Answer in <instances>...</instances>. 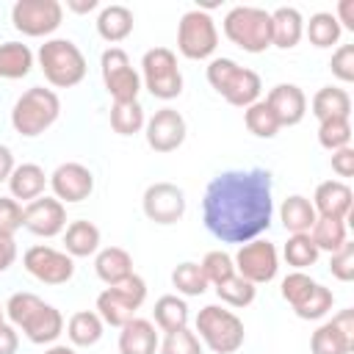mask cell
<instances>
[{"label": "cell", "instance_id": "cell-1", "mask_svg": "<svg viewBox=\"0 0 354 354\" xmlns=\"http://www.w3.org/2000/svg\"><path fill=\"white\" fill-rule=\"evenodd\" d=\"M271 171L230 169L216 174L202 199V221L221 243H249L271 227Z\"/></svg>", "mask_w": 354, "mask_h": 354}, {"label": "cell", "instance_id": "cell-2", "mask_svg": "<svg viewBox=\"0 0 354 354\" xmlns=\"http://www.w3.org/2000/svg\"><path fill=\"white\" fill-rule=\"evenodd\" d=\"M207 83L235 108H249L260 100V75L254 69L238 66L232 58H213L207 66Z\"/></svg>", "mask_w": 354, "mask_h": 354}, {"label": "cell", "instance_id": "cell-3", "mask_svg": "<svg viewBox=\"0 0 354 354\" xmlns=\"http://www.w3.org/2000/svg\"><path fill=\"white\" fill-rule=\"evenodd\" d=\"M61 113V100L53 88H44V86H33L28 88L11 108V124L19 136L25 138H33V136H41Z\"/></svg>", "mask_w": 354, "mask_h": 354}, {"label": "cell", "instance_id": "cell-4", "mask_svg": "<svg viewBox=\"0 0 354 354\" xmlns=\"http://www.w3.org/2000/svg\"><path fill=\"white\" fill-rule=\"evenodd\" d=\"M39 66L58 88H72L86 77V58L69 39H50L39 47Z\"/></svg>", "mask_w": 354, "mask_h": 354}, {"label": "cell", "instance_id": "cell-5", "mask_svg": "<svg viewBox=\"0 0 354 354\" xmlns=\"http://www.w3.org/2000/svg\"><path fill=\"white\" fill-rule=\"evenodd\" d=\"M196 332L202 343L216 354H235L243 346V321L218 304H207L196 315Z\"/></svg>", "mask_w": 354, "mask_h": 354}, {"label": "cell", "instance_id": "cell-6", "mask_svg": "<svg viewBox=\"0 0 354 354\" xmlns=\"http://www.w3.org/2000/svg\"><path fill=\"white\" fill-rule=\"evenodd\" d=\"M224 36L246 53L271 47V14L254 6H235L224 17Z\"/></svg>", "mask_w": 354, "mask_h": 354}, {"label": "cell", "instance_id": "cell-7", "mask_svg": "<svg viewBox=\"0 0 354 354\" xmlns=\"http://www.w3.org/2000/svg\"><path fill=\"white\" fill-rule=\"evenodd\" d=\"M147 299V282L138 274H130L127 279L108 285L97 296V315L111 326H124L130 318H136V310Z\"/></svg>", "mask_w": 354, "mask_h": 354}, {"label": "cell", "instance_id": "cell-8", "mask_svg": "<svg viewBox=\"0 0 354 354\" xmlns=\"http://www.w3.org/2000/svg\"><path fill=\"white\" fill-rule=\"evenodd\" d=\"M216 47H218V30L213 17L202 8L185 11L177 25V50L191 61H202L213 55Z\"/></svg>", "mask_w": 354, "mask_h": 354}, {"label": "cell", "instance_id": "cell-9", "mask_svg": "<svg viewBox=\"0 0 354 354\" xmlns=\"http://www.w3.org/2000/svg\"><path fill=\"white\" fill-rule=\"evenodd\" d=\"M144 86L158 100H174L183 91V75L177 69V55L169 47H152L141 58Z\"/></svg>", "mask_w": 354, "mask_h": 354}, {"label": "cell", "instance_id": "cell-10", "mask_svg": "<svg viewBox=\"0 0 354 354\" xmlns=\"http://www.w3.org/2000/svg\"><path fill=\"white\" fill-rule=\"evenodd\" d=\"M100 69H102V83L113 97V102H136L141 91V77L130 66V58L122 47H108L100 58Z\"/></svg>", "mask_w": 354, "mask_h": 354}, {"label": "cell", "instance_id": "cell-11", "mask_svg": "<svg viewBox=\"0 0 354 354\" xmlns=\"http://www.w3.org/2000/svg\"><path fill=\"white\" fill-rule=\"evenodd\" d=\"M64 19L58 0H17L11 8V22L25 36H50Z\"/></svg>", "mask_w": 354, "mask_h": 354}, {"label": "cell", "instance_id": "cell-12", "mask_svg": "<svg viewBox=\"0 0 354 354\" xmlns=\"http://www.w3.org/2000/svg\"><path fill=\"white\" fill-rule=\"evenodd\" d=\"M232 263L238 268V277H243L252 285L271 282L277 277V268H279V257H277L274 243L271 241H263V238H254L249 243H241V249H238V254H235Z\"/></svg>", "mask_w": 354, "mask_h": 354}, {"label": "cell", "instance_id": "cell-13", "mask_svg": "<svg viewBox=\"0 0 354 354\" xmlns=\"http://www.w3.org/2000/svg\"><path fill=\"white\" fill-rule=\"evenodd\" d=\"M22 266L30 277H36L44 285H64L75 274V260L53 246H30L22 257Z\"/></svg>", "mask_w": 354, "mask_h": 354}, {"label": "cell", "instance_id": "cell-14", "mask_svg": "<svg viewBox=\"0 0 354 354\" xmlns=\"http://www.w3.org/2000/svg\"><path fill=\"white\" fill-rule=\"evenodd\" d=\"M144 216L155 224H174L185 216V194L174 183H152L141 199Z\"/></svg>", "mask_w": 354, "mask_h": 354}, {"label": "cell", "instance_id": "cell-15", "mask_svg": "<svg viewBox=\"0 0 354 354\" xmlns=\"http://www.w3.org/2000/svg\"><path fill=\"white\" fill-rule=\"evenodd\" d=\"M354 348V313L340 310L332 321L321 324L310 337L313 354H348Z\"/></svg>", "mask_w": 354, "mask_h": 354}, {"label": "cell", "instance_id": "cell-16", "mask_svg": "<svg viewBox=\"0 0 354 354\" xmlns=\"http://www.w3.org/2000/svg\"><path fill=\"white\" fill-rule=\"evenodd\" d=\"M22 227L39 238H53L66 227V207L55 196H39L25 205Z\"/></svg>", "mask_w": 354, "mask_h": 354}, {"label": "cell", "instance_id": "cell-17", "mask_svg": "<svg viewBox=\"0 0 354 354\" xmlns=\"http://www.w3.org/2000/svg\"><path fill=\"white\" fill-rule=\"evenodd\" d=\"M50 188L61 205L64 202H83L94 191V174L83 163H61L50 174Z\"/></svg>", "mask_w": 354, "mask_h": 354}, {"label": "cell", "instance_id": "cell-18", "mask_svg": "<svg viewBox=\"0 0 354 354\" xmlns=\"http://www.w3.org/2000/svg\"><path fill=\"white\" fill-rule=\"evenodd\" d=\"M185 141V119L174 108H160L147 122V144L155 152H174Z\"/></svg>", "mask_w": 354, "mask_h": 354}, {"label": "cell", "instance_id": "cell-19", "mask_svg": "<svg viewBox=\"0 0 354 354\" xmlns=\"http://www.w3.org/2000/svg\"><path fill=\"white\" fill-rule=\"evenodd\" d=\"M266 105L274 111L279 127H293L304 119L307 113V97L296 83H279L268 91Z\"/></svg>", "mask_w": 354, "mask_h": 354}, {"label": "cell", "instance_id": "cell-20", "mask_svg": "<svg viewBox=\"0 0 354 354\" xmlns=\"http://www.w3.org/2000/svg\"><path fill=\"white\" fill-rule=\"evenodd\" d=\"M351 188L340 180H326L315 188V196H313V207H315V216L321 218H340L346 221V216L351 213Z\"/></svg>", "mask_w": 354, "mask_h": 354}, {"label": "cell", "instance_id": "cell-21", "mask_svg": "<svg viewBox=\"0 0 354 354\" xmlns=\"http://www.w3.org/2000/svg\"><path fill=\"white\" fill-rule=\"evenodd\" d=\"M158 332L147 318H130L119 332V354H155Z\"/></svg>", "mask_w": 354, "mask_h": 354}, {"label": "cell", "instance_id": "cell-22", "mask_svg": "<svg viewBox=\"0 0 354 354\" xmlns=\"http://www.w3.org/2000/svg\"><path fill=\"white\" fill-rule=\"evenodd\" d=\"M19 329L25 332V337H28L30 343L44 346V343H53V340L64 332V315H61L53 304H41Z\"/></svg>", "mask_w": 354, "mask_h": 354}, {"label": "cell", "instance_id": "cell-23", "mask_svg": "<svg viewBox=\"0 0 354 354\" xmlns=\"http://www.w3.org/2000/svg\"><path fill=\"white\" fill-rule=\"evenodd\" d=\"M304 33V19L299 14V8L293 6H282L271 14V44L282 47V50H290L299 44Z\"/></svg>", "mask_w": 354, "mask_h": 354}, {"label": "cell", "instance_id": "cell-24", "mask_svg": "<svg viewBox=\"0 0 354 354\" xmlns=\"http://www.w3.org/2000/svg\"><path fill=\"white\" fill-rule=\"evenodd\" d=\"M47 185V174L41 166L36 163H22V166H14L11 177H8V188H11V196L14 199H22V202H33L41 196Z\"/></svg>", "mask_w": 354, "mask_h": 354}, {"label": "cell", "instance_id": "cell-25", "mask_svg": "<svg viewBox=\"0 0 354 354\" xmlns=\"http://www.w3.org/2000/svg\"><path fill=\"white\" fill-rule=\"evenodd\" d=\"M310 108H313V116L318 122H326V119H348V113H351V97H348V91L337 88V86H324V88L315 91Z\"/></svg>", "mask_w": 354, "mask_h": 354}, {"label": "cell", "instance_id": "cell-26", "mask_svg": "<svg viewBox=\"0 0 354 354\" xmlns=\"http://www.w3.org/2000/svg\"><path fill=\"white\" fill-rule=\"evenodd\" d=\"M94 271L105 285H116L133 274V257L122 246H108L94 257Z\"/></svg>", "mask_w": 354, "mask_h": 354}, {"label": "cell", "instance_id": "cell-27", "mask_svg": "<svg viewBox=\"0 0 354 354\" xmlns=\"http://www.w3.org/2000/svg\"><path fill=\"white\" fill-rule=\"evenodd\" d=\"M279 218H282V227L290 235H296V232H310L318 216H315V207L307 196L293 194V196H285V202L279 207Z\"/></svg>", "mask_w": 354, "mask_h": 354}, {"label": "cell", "instance_id": "cell-28", "mask_svg": "<svg viewBox=\"0 0 354 354\" xmlns=\"http://www.w3.org/2000/svg\"><path fill=\"white\" fill-rule=\"evenodd\" d=\"M97 33L111 44L127 39L133 33V11L127 6H105L97 17Z\"/></svg>", "mask_w": 354, "mask_h": 354}, {"label": "cell", "instance_id": "cell-29", "mask_svg": "<svg viewBox=\"0 0 354 354\" xmlns=\"http://www.w3.org/2000/svg\"><path fill=\"white\" fill-rule=\"evenodd\" d=\"M33 53L22 41H3L0 44V77L3 80H19L30 72Z\"/></svg>", "mask_w": 354, "mask_h": 354}, {"label": "cell", "instance_id": "cell-30", "mask_svg": "<svg viewBox=\"0 0 354 354\" xmlns=\"http://www.w3.org/2000/svg\"><path fill=\"white\" fill-rule=\"evenodd\" d=\"M64 249L69 257H88L100 249V230L91 221H72L64 232Z\"/></svg>", "mask_w": 354, "mask_h": 354}, {"label": "cell", "instance_id": "cell-31", "mask_svg": "<svg viewBox=\"0 0 354 354\" xmlns=\"http://www.w3.org/2000/svg\"><path fill=\"white\" fill-rule=\"evenodd\" d=\"M66 335H69V340L75 346H83V348L86 346H94L102 337V318L97 313H91V310H80V313H75L69 318Z\"/></svg>", "mask_w": 354, "mask_h": 354}, {"label": "cell", "instance_id": "cell-32", "mask_svg": "<svg viewBox=\"0 0 354 354\" xmlns=\"http://www.w3.org/2000/svg\"><path fill=\"white\" fill-rule=\"evenodd\" d=\"M307 235H310V241L315 243L318 252L321 249L324 252H337L346 243V221H340V218H321L318 216Z\"/></svg>", "mask_w": 354, "mask_h": 354}, {"label": "cell", "instance_id": "cell-33", "mask_svg": "<svg viewBox=\"0 0 354 354\" xmlns=\"http://www.w3.org/2000/svg\"><path fill=\"white\" fill-rule=\"evenodd\" d=\"M155 324L163 329V332H174V329H183L188 324V304L177 296H160L155 301Z\"/></svg>", "mask_w": 354, "mask_h": 354}, {"label": "cell", "instance_id": "cell-34", "mask_svg": "<svg viewBox=\"0 0 354 354\" xmlns=\"http://www.w3.org/2000/svg\"><path fill=\"white\" fill-rule=\"evenodd\" d=\"M243 122H246V130L257 138H274L279 133V122L274 116V111L266 105V100H257L252 102L246 111H243Z\"/></svg>", "mask_w": 354, "mask_h": 354}, {"label": "cell", "instance_id": "cell-35", "mask_svg": "<svg viewBox=\"0 0 354 354\" xmlns=\"http://www.w3.org/2000/svg\"><path fill=\"white\" fill-rule=\"evenodd\" d=\"M340 30H343V28L337 25L335 14H329V11L313 14L310 22L304 25V33H307V39H310L315 47H332V44H337Z\"/></svg>", "mask_w": 354, "mask_h": 354}, {"label": "cell", "instance_id": "cell-36", "mask_svg": "<svg viewBox=\"0 0 354 354\" xmlns=\"http://www.w3.org/2000/svg\"><path fill=\"white\" fill-rule=\"evenodd\" d=\"M111 127L119 136H133L144 127V108L136 102H113L111 108Z\"/></svg>", "mask_w": 354, "mask_h": 354}, {"label": "cell", "instance_id": "cell-37", "mask_svg": "<svg viewBox=\"0 0 354 354\" xmlns=\"http://www.w3.org/2000/svg\"><path fill=\"white\" fill-rule=\"evenodd\" d=\"M285 260H288V266H293L296 271L315 266L318 249H315V243L310 241L307 232H296V235L288 238V243H285Z\"/></svg>", "mask_w": 354, "mask_h": 354}, {"label": "cell", "instance_id": "cell-38", "mask_svg": "<svg viewBox=\"0 0 354 354\" xmlns=\"http://www.w3.org/2000/svg\"><path fill=\"white\" fill-rule=\"evenodd\" d=\"M216 293H218V299H221L224 304H230V307H249V304L254 301L257 288H254L252 282H246L243 277L232 274L230 279H224V282L216 285Z\"/></svg>", "mask_w": 354, "mask_h": 354}, {"label": "cell", "instance_id": "cell-39", "mask_svg": "<svg viewBox=\"0 0 354 354\" xmlns=\"http://www.w3.org/2000/svg\"><path fill=\"white\" fill-rule=\"evenodd\" d=\"M171 285L183 293V296H202L207 290V279L199 268V263H180L171 271Z\"/></svg>", "mask_w": 354, "mask_h": 354}, {"label": "cell", "instance_id": "cell-40", "mask_svg": "<svg viewBox=\"0 0 354 354\" xmlns=\"http://www.w3.org/2000/svg\"><path fill=\"white\" fill-rule=\"evenodd\" d=\"M332 304H335L332 290L315 282V288L310 290V296H307L301 304H296L293 310H296V315L304 318V321H318V318H324V315L332 310Z\"/></svg>", "mask_w": 354, "mask_h": 354}, {"label": "cell", "instance_id": "cell-41", "mask_svg": "<svg viewBox=\"0 0 354 354\" xmlns=\"http://www.w3.org/2000/svg\"><path fill=\"white\" fill-rule=\"evenodd\" d=\"M318 144L329 152H337L351 144V124L348 119H326L318 124Z\"/></svg>", "mask_w": 354, "mask_h": 354}, {"label": "cell", "instance_id": "cell-42", "mask_svg": "<svg viewBox=\"0 0 354 354\" xmlns=\"http://www.w3.org/2000/svg\"><path fill=\"white\" fill-rule=\"evenodd\" d=\"M199 268H202L207 285H210V282L218 285V282H224V279H230V277L235 274V263H232V257H230L227 252H221V249L207 252L205 260L199 263Z\"/></svg>", "mask_w": 354, "mask_h": 354}, {"label": "cell", "instance_id": "cell-43", "mask_svg": "<svg viewBox=\"0 0 354 354\" xmlns=\"http://www.w3.org/2000/svg\"><path fill=\"white\" fill-rule=\"evenodd\" d=\"M160 354H202V343L188 326H183V329L166 332L160 343Z\"/></svg>", "mask_w": 354, "mask_h": 354}, {"label": "cell", "instance_id": "cell-44", "mask_svg": "<svg viewBox=\"0 0 354 354\" xmlns=\"http://www.w3.org/2000/svg\"><path fill=\"white\" fill-rule=\"evenodd\" d=\"M44 301L36 296V293H14L8 301H6V315L11 318L14 326H22Z\"/></svg>", "mask_w": 354, "mask_h": 354}, {"label": "cell", "instance_id": "cell-45", "mask_svg": "<svg viewBox=\"0 0 354 354\" xmlns=\"http://www.w3.org/2000/svg\"><path fill=\"white\" fill-rule=\"evenodd\" d=\"M313 288H315V279H310L304 271H293V274H288L282 279V299L290 307H296V304H301L310 296Z\"/></svg>", "mask_w": 354, "mask_h": 354}, {"label": "cell", "instance_id": "cell-46", "mask_svg": "<svg viewBox=\"0 0 354 354\" xmlns=\"http://www.w3.org/2000/svg\"><path fill=\"white\" fill-rule=\"evenodd\" d=\"M22 218L25 207L11 196H0V238H14V232L22 227Z\"/></svg>", "mask_w": 354, "mask_h": 354}, {"label": "cell", "instance_id": "cell-47", "mask_svg": "<svg viewBox=\"0 0 354 354\" xmlns=\"http://www.w3.org/2000/svg\"><path fill=\"white\" fill-rule=\"evenodd\" d=\"M329 271H332V277L340 279V282H351V279H354V243L346 241L337 252H332Z\"/></svg>", "mask_w": 354, "mask_h": 354}, {"label": "cell", "instance_id": "cell-48", "mask_svg": "<svg viewBox=\"0 0 354 354\" xmlns=\"http://www.w3.org/2000/svg\"><path fill=\"white\" fill-rule=\"evenodd\" d=\"M332 75L343 83H351L354 80V44H340L335 53H332Z\"/></svg>", "mask_w": 354, "mask_h": 354}, {"label": "cell", "instance_id": "cell-49", "mask_svg": "<svg viewBox=\"0 0 354 354\" xmlns=\"http://www.w3.org/2000/svg\"><path fill=\"white\" fill-rule=\"evenodd\" d=\"M332 171L340 177H351L354 174V149L343 147L337 152H332Z\"/></svg>", "mask_w": 354, "mask_h": 354}, {"label": "cell", "instance_id": "cell-50", "mask_svg": "<svg viewBox=\"0 0 354 354\" xmlns=\"http://www.w3.org/2000/svg\"><path fill=\"white\" fill-rule=\"evenodd\" d=\"M17 348H19V335H17V329L3 321V324H0V354H17Z\"/></svg>", "mask_w": 354, "mask_h": 354}, {"label": "cell", "instance_id": "cell-51", "mask_svg": "<svg viewBox=\"0 0 354 354\" xmlns=\"http://www.w3.org/2000/svg\"><path fill=\"white\" fill-rule=\"evenodd\" d=\"M17 260V243L14 238H0V274L8 271Z\"/></svg>", "mask_w": 354, "mask_h": 354}, {"label": "cell", "instance_id": "cell-52", "mask_svg": "<svg viewBox=\"0 0 354 354\" xmlns=\"http://www.w3.org/2000/svg\"><path fill=\"white\" fill-rule=\"evenodd\" d=\"M335 19H337L340 28L354 30V0H340V3H337V14H335Z\"/></svg>", "mask_w": 354, "mask_h": 354}, {"label": "cell", "instance_id": "cell-53", "mask_svg": "<svg viewBox=\"0 0 354 354\" xmlns=\"http://www.w3.org/2000/svg\"><path fill=\"white\" fill-rule=\"evenodd\" d=\"M11 171H14V155H11V149L6 144H0V183L8 180Z\"/></svg>", "mask_w": 354, "mask_h": 354}, {"label": "cell", "instance_id": "cell-54", "mask_svg": "<svg viewBox=\"0 0 354 354\" xmlns=\"http://www.w3.org/2000/svg\"><path fill=\"white\" fill-rule=\"evenodd\" d=\"M66 8H72L77 14H86V11H94L97 8V0H66Z\"/></svg>", "mask_w": 354, "mask_h": 354}, {"label": "cell", "instance_id": "cell-55", "mask_svg": "<svg viewBox=\"0 0 354 354\" xmlns=\"http://www.w3.org/2000/svg\"><path fill=\"white\" fill-rule=\"evenodd\" d=\"M44 354H75V351H72L69 346H50Z\"/></svg>", "mask_w": 354, "mask_h": 354}, {"label": "cell", "instance_id": "cell-56", "mask_svg": "<svg viewBox=\"0 0 354 354\" xmlns=\"http://www.w3.org/2000/svg\"><path fill=\"white\" fill-rule=\"evenodd\" d=\"M3 315H6V307L0 304V324H3Z\"/></svg>", "mask_w": 354, "mask_h": 354}]
</instances>
